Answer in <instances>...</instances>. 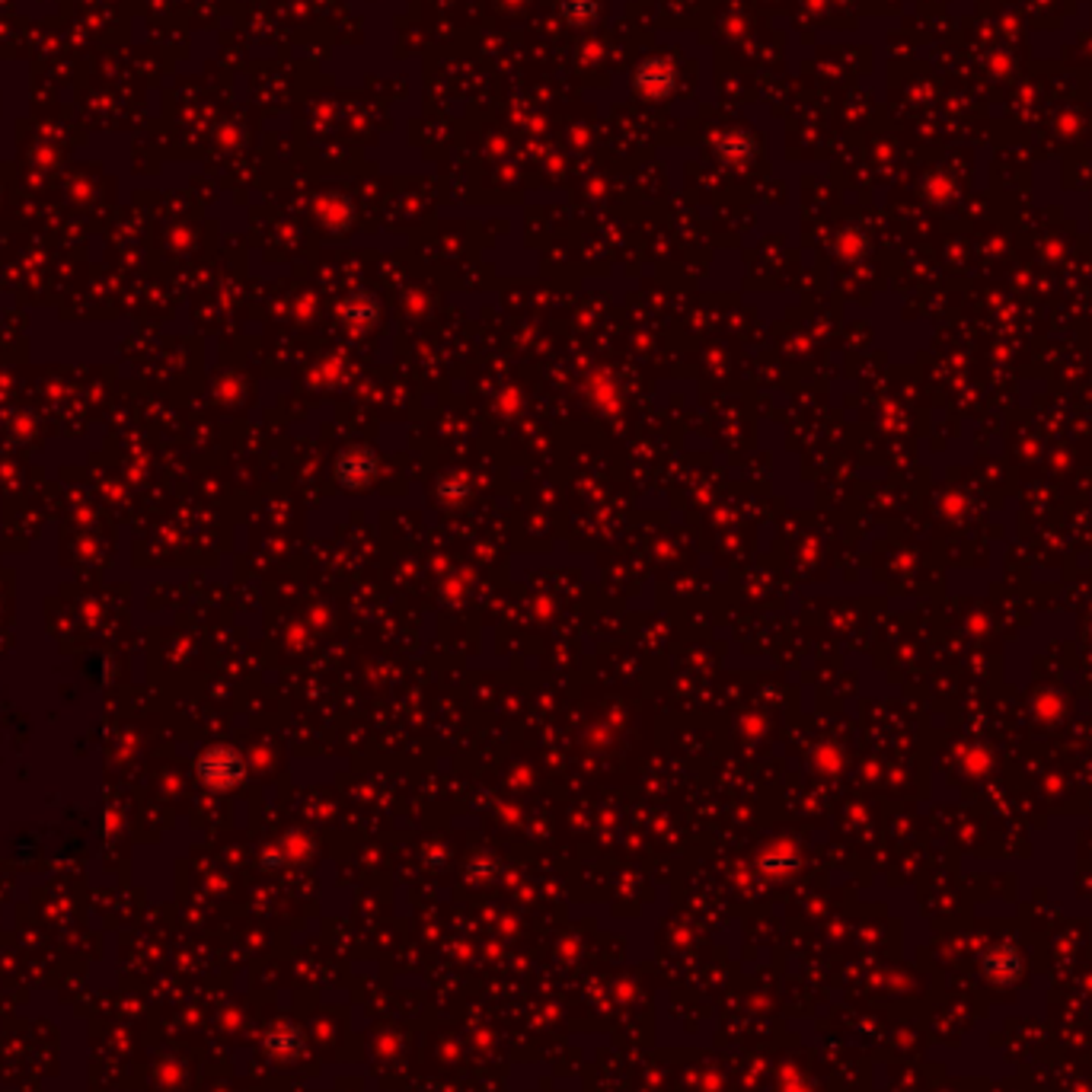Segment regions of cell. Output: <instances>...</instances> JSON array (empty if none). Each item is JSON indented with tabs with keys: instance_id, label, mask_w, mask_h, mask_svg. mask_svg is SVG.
<instances>
[{
	"instance_id": "cell-1",
	"label": "cell",
	"mask_w": 1092,
	"mask_h": 1092,
	"mask_svg": "<svg viewBox=\"0 0 1092 1092\" xmlns=\"http://www.w3.org/2000/svg\"><path fill=\"white\" fill-rule=\"evenodd\" d=\"M630 84L643 100H668L677 87V67L668 58H646L636 64Z\"/></svg>"
},
{
	"instance_id": "cell-2",
	"label": "cell",
	"mask_w": 1092,
	"mask_h": 1092,
	"mask_svg": "<svg viewBox=\"0 0 1092 1092\" xmlns=\"http://www.w3.org/2000/svg\"><path fill=\"white\" fill-rule=\"evenodd\" d=\"M716 153H719V158H722L726 164L741 167V164L754 161L757 144H754V138H751L748 131H726V134L719 138V144H716Z\"/></svg>"
},
{
	"instance_id": "cell-3",
	"label": "cell",
	"mask_w": 1092,
	"mask_h": 1092,
	"mask_svg": "<svg viewBox=\"0 0 1092 1092\" xmlns=\"http://www.w3.org/2000/svg\"><path fill=\"white\" fill-rule=\"evenodd\" d=\"M560 17L572 26H588L597 20V0H560Z\"/></svg>"
}]
</instances>
